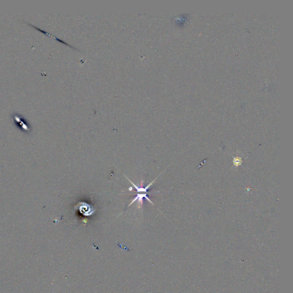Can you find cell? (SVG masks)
<instances>
[{
	"label": "cell",
	"mask_w": 293,
	"mask_h": 293,
	"mask_svg": "<svg viewBox=\"0 0 293 293\" xmlns=\"http://www.w3.org/2000/svg\"><path fill=\"white\" fill-rule=\"evenodd\" d=\"M81 214H83L84 216H89L92 215L93 214V209L90 205L87 203H84L81 205L79 208Z\"/></svg>",
	"instance_id": "1"
},
{
	"label": "cell",
	"mask_w": 293,
	"mask_h": 293,
	"mask_svg": "<svg viewBox=\"0 0 293 293\" xmlns=\"http://www.w3.org/2000/svg\"><path fill=\"white\" fill-rule=\"evenodd\" d=\"M233 162H234V165H235V166H239L242 164V160L241 158L237 157V158H235L234 159Z\"/></svg>",
	"instance_id": "2"
}]
</instances>
